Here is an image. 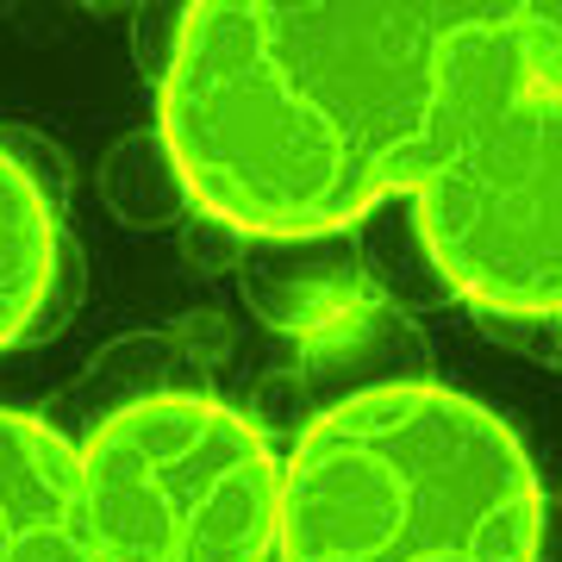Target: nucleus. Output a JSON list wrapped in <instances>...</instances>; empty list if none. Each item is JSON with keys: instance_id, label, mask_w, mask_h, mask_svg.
Here are the masks:
<instances>
[{"instance_id": "obj_7", "label": "nucleus", "mask_w": 562, "mask_h": 562, "mask_svg": "<svg viewBox=\"0 0 562 562\" xmlns=\"http://www.w3.org/2000/svg\"><path fill=\"white\" fill-rule=\"evenodd\" d=\"M506 38L519 57V76L562 101V0H525L506 7Z\"/></svg>"}, {"instance_id": "obj_4", "label": "nucleus", "mask_w": 562, "mask_h": 562, "mask_svg": "<svg viewBox=\"0 0 562 562\" xmlns=\"http://www.w3.org/2000/svg\"><path fill=\"white\" fill-rule=\"evenodd\" d=\"M413 220L450 294L562 325V101L513 69L413 194Z\"/></svg>"}, {"instance_id": "obj_1", "label": "nucleus", "mask_w": 562, "mask_h": 562, "mask_svg": "<svg viewBox=\"0 0 562 562\" xmlns=\"http://www.w3.org/2000/svg\"><path fill=\"white\" fill-rule=\"evenodd\" d=\"M513 69L506 7L206 0L181 7L157 125L213 225L325 238L419 194Z\"/></svg>"}, {"instance_id": "obj_5", "label": "nucleus", "mask_w": 562, "mask_h": 562, "mask_svg": "<svg viewBox=\"0 0 562 562\" xmlns=\"http://www.w3.org/2000/svg\"><path fill=\"white\" fill-rule=\"evenodd\" d=\"M0 562H94L76 443L25 413H0Z\"/></svg>"}, {"instance_id": "obj_6", "label": "nucleus", "mask_w": 562, "mask_h": 562, "mask_svg": "<svg viewBox=\"0 0 562 562\" xmlns=\"http://www.w3.org/2000/svg\"><path fill=\"white\" fill-rule=\"evenodd\" d=\"M57 213L44 201L38 176L0 144V350H13L38 325V313L50 306V288H57Z\"/></svg>"}, {"instance_id": "obj_3", "label": "nucleus", "mask_w": 562, "mask_h": 562, "mask_svg": "<svg viewBox=\"0 0 562 562\" xmlns=\"http://www.w3.org/2000/svg\"><path fill=\"white\" fill-rule=\"evenodd\" d=\"M76 482L94 562H276L281 462L220 401L150 394L106 413Z\"/></svg>"}, {"instance_id": "obj_2", "label": "nucleus", "mask_w": 562, "mask_h": 562, "mask_svg": "<svg viewBox=\"0 0 562 562\" xmlns=\"http://www.w3.org/2000/svg\"><path fill=\"white\" fill-rule=\"evenodd\" d=\"M538 543L519 431L443 382L357 387L281 462L276 562H538Z\"/></svg>"}]
</instances>
